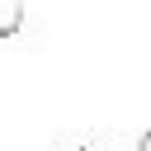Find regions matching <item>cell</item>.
<instances>
[{
	"instance_id": "6da1fadb",
	"label": "cell",
	"mask_w": 151,
	"mask_h": 151,
	"mask_svg": "<svg viewBox=\"0 0 151 151\" xmlns=\"http://www.w3.org/2000/svg\"><path fill=\"white\" fill-rule=\"evenodd\" d=\"M19 24H24V0H0V42L14 38Z\"/></svg>"
},
{
	"instance_id": "3957f363",
	"label": "cell",
	"mask_w": 151,
	"mask_h": 151,
	"mask_svg": "<svg viewBox=\"0 0 151 151\" xmlns=\"http://www.w3.org/2000/svg\"><path fill=\"white\" fill-rule=\"evenodd\" d=\"M76 151H90V146H76Z\"/></svg>"
},
{
	"instance_id": "7a4b0ae2",
	"label": "cell",
	"mask_w": 151,
	"mask_h": 151,
	"mask_svg": "<svg viewBox=\"0 0 151 151\" xmlns=\"http://www.w3.org/2000/svg\"><path fill=\"white\" fill-rule=\"evenodd\" d=\"M137 151H151V132H142V142H137Z\"/></svg>"
}]
</instances>
